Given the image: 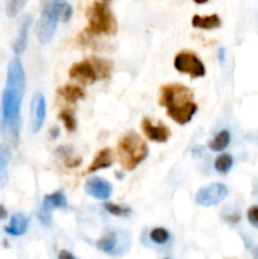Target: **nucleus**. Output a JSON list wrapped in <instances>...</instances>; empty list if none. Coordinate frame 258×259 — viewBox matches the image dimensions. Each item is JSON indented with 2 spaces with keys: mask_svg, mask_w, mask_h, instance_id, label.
<instances>
[{
  "mask_svg": "<svg viewBox=\"0 0 258 259\" xmlns=\"http://www.w3.org/2000/svg\"><path fill=\"white\" fill-rule=\"evenodd\" d=\"M25 91V72L22 62L14 57L8 66L5 89L2 96L0 131L14 144L19 141L20 108Z\"/></svg>",
  "mask_w": 258,
  "mask_h": 259,
  "instance_id": "f257e3e1",
  "label": "nucleus"
},
{
  "mask_svg": "<svg viewBox=\"0 0 258 259\" xmlns=\"http://www.w3.org/2000/svg\"><path fill=\"white\" fill-rule=\"evenodd\" d=\"M194 94L187 86L180 83H169L162 86L159 95V105L164 106L167 115L180 125L190 123L197 111L194 101Z\"/></svg>",
  "mask_w": 258,
  "mask_h": 259,
  "instance_id": "f03ea898",
  "label": "nucleus"
},
{
  "mask_svg": "<svg viewBox=\"0 0 258 259\" xmlns=\"http://www.w3.org/2000/svg\"><path fill=\"white\" fill-rule=\"evenodd\" d=\"M118 156L125 171L136 169L148 157V146L137 132L129 131L118 143Z\"/></svg>",
  "mask_w": 258,
  "mask_h": 259,
  "instance_id": "7ed1b4c3",
  "label": "nucleus"
},
{
  "mask_svg": "<svg viewBox=\"0 0 258 259\" xmlns=\"http://www.w3.org/2000/svg\"><path fill=\"white\" fill-rule=\"evenodd\" d=\"M86 14L89 20L86 33L89 35H114L118 30L115 17L105 2H95L89 7Z\"/></svg>",
  "mask_w": 258,
  "mask_h": 259,
  "instance_id": "20e7f679",
  "label": "nucleus"
},
{
  "mask_svg": "<svg viewBox=\"0 0 258 259\" xmlns=\"http://www.w3.org/2000/svg\"><path fill=\"white\" fill-rule=\"evenodd\" d=\"M66 0H48L40 14L37 27L38 40L40 45H47L52 39L60 19V10Z\"/></svg>",
  "mask_w": 258,
  "mask_h": 259,
  "instance_id": "39448f33",
  "label": "nucleus"
},
{
  "mask_svg": "<svg viewBox=\"0 0 258 259\" xmlns=\"http://www.w3.org/2000/svg\"><path fill=\"white\" fill-rule=\"evenodd\" d=\"M174 66L176 71L190 75L192 78L202 77L206 72L202 61L194 52H189V51L177 53L174 61Z\"/></svg>",
  "mask_w": 258,
  "mask_h": 259,
  "instance_id": "423d86ee",
  "label": "nucleus"
},
{
  "mask_svg": "<svg viewBox=\"0 0 258 259\" xmlns=\"http://www.w3.org/2000/svg\"><path fill=\"white\" fill-rule=\"evenodd\" d=\"M228 194H229V190H228V187L225 186L224 184L215 182V184H210L201 187V189L196 192L195 201H196V204H199L200 206H215V205H219L220 202L224 201V200L227 199Z\"/></svg>",
  "mask_w": 258,
  "mask_h": 259,
  "instance_id": "0eeeda50",
  "label": "nucleus"
},
{
  "mask_svg": "<svg viewBox=\"0 0 258 259\" xmlns=\"http://www.w3.org/2000/svg\"><path fill=\"white\" fill-rule=\"evenodd\" d=\"M68 75H70L71 78L78 80L80 82H82L83 85H91V83L100 80V78H99L98 68H96L95 62H94V58L73 63L72 67L68 71Z\"/></svg>",
  "mask_w": 258,
  "mask_h": 259,
  "instance_id": "6e6552de",
  "label": "nucleus"
},
{
  "mask_svg": "<svg viewBox=\"0 0 258 259\" xmlns=\"http://www.w3.org/2000/svg\"><path fill=\"white\" fill-rule=\"evenodd\" d=\"M67 207V199L62 191L53 192V194L46 195L43 199L42 207L39 210V220L45 225H48L51 222V214L55 209H66Z\"/></svg>",
  "mask_w": 258,
  "mask_h": 259,
  "instance_id": "1a4fd4ad",
  "label": "nucleus"
},
{
  "mask_svg": "<svg viewBox=\"0 0 258 259\" xmlns=\"http://www.w3.org/2000/svg\"><path fill=\"white\" fill-rule=\"evenodd\" d=\"M30 128L33 133H38L46 120V99L43 94L35 93L30 104Z\"/></svg>",
  "mask_w": 258,
  "mask_h": 259,
  "instance_id": "9d476101",
  "label": "nucleus"
},
{
  "mask_svg": "<svg viewBox=\"0 0 258 259\" xmlns=\"http://www.w3.org/2000/svg\"><path fill=\"white\" fill-rule=\"evenodd\" d=\"M85 192L96 200H108L111 196V184L101 177H91L85 182Z\"/></svg>",
  "mask_w": 258,
  "mask_h": 259,
  "instance_id": "9b49d317",
  "label": "nucleus"
},
{
  "mask_svg": "<svg viewBox=\"0 0 258 259\" xmlns=\"http://www.w3.org/2000/svg\"><path fill=\"white\" fill-rule=\"evenodd\" d=\"M142 129L149 141L157 142V143H164L171 137V131L164 124H153V121L148 118H143L142 120Z\"/></svg>",
  "mask_w": 258,
  "mask_h": 259,
  "instance_id": "f8f14e48",
  "label": "nucleus"
},
{
  "mask_svg": "<svg viewBox=\"0 0 258 259\" xmlns=\"http://www.w3.org/2000/svg\"><path fill=\"white\" fill-rule=\"evenodd\" d=\"M114 163V154L111 152V149L109 148H103L101 151H99L96 153V156L94 157L93 163L89 166V168L86 169V174H93V172L99 171V169H104L110 167Z\"/></svg>",
  "mask_w": 258,
  "mask_h": 259,
  "instance_id": "ddd939ff",
  "label": "nucleus"
},
{
  "mask_svg": "<svg viewBox=\"0 0 258 259\" xmlns=\"http://www.w3.org/2000/svg\"><path fill=\"white\" fill-rule=\"evenodd\" d=\"M28 224H29L28 218L22 212H17L12 217L9 225L5 228V232L13 237H22L27 233Z\"/></svg>",
  "mask_w": 258,
  "mask_h": 259,
  "instance_id": "4468645a",
  "label": "nucleus"
},
{
  "mask_svg": "<svg viewBox=\"0 0 258 259\" xmlns=\"http://www.w3.org/2000/svg\"><path fill=\"white\" fill-rule=\"evenodd\" d=\"M191 24L194 28L197 29H217V28L222 27V20H220L219 15L211 14V15H194L191 20Z\"/></svg>",
  "mask_w": 258,
  "mask_h": 259,
  "instance_id": "2eb2a0df",
  "label": "nucleus"
},
{
  "mask_svg": "<svg viewBox=\"0 0 258 259\" xmlns=\"http://www.w3.org/2000/svg\"><path fill=\"white\" fill-rule=\"evenodd\" d=\"M30 23H32V18L28 15V17L24 18V20L20 24L19 33H18V37L15 39L14 45H13V51L17 56L22 55L25 51V47H27L28 43V30H29Z\"/></svg>",
  "mask_w": 258,
  "mask_h": 259,
  "instance_id": "dca6fc26",
  "label": "nucleus"
},
{
  "mask_svg": "<svg viewBox=\"0 0 258 259\" xmlns=\"http://www.w3.org/2000/svg\"><path fill=\"white\" fill-rule=\"evenodd\" d=\"M12 158V151L8 146L0 143V187L8 184V166Z\"/></svg>",
  "mask_w": 258,
  "mask_h": 259,
  "instance_id": "f3484780",
  "label": "nucleus"
},
{
  "mask_svg": "<svg viewBox=\"0 0 258 259\" xmlns=\"http://www.w3.org/2000/svg\"><path fill=\"white\" fill-rule=\"evenodd\" d=\"M57 94L60 96H62L65 100H67L68 103H76L80 99L85 98V91L81 88L75 85H65L62 88H60L57 90Z\"/></svg>",
  "mask_w": 258,
  "mask_h": 259,
  "instance_id": "a211bd4d",
  "label": "nucleus"
},
{
  "mask_svg": "<svg viewBox=\"0 0 258 259\" xmlns=\"http://www.w3.org/2000/svg\"><path fill=\"white\" fill-rule=\"evenodd\" d=\"M230 143V133L228 131H220L217 136L214 137L211 142H209V148L214 152L224 151Z\"/></svg>",
  "mask_w": 258,
  "mask_h": 259,
  "instance_id": "6ab92c4d",
  "label": "nucleus"
},
{
  "mask_svg": "<svg viewBox=\"0 0 258 259\" xmlns=\"http://www.w3.org/2000/svg\"><path fill=\"white\" fill-rule=\"evenodd\" d=\"M116 234L115 233L110 232L108 233V234L104 235L101 239L98 240V243H96V247H98V249H100L101 252L104 253H111L114 249H115L116 247Z\"/></svg>",
  "mask_w": 258,
  "mask_h": 259,
  "instance_id": "aec40b11",
  "label": "nucleus"
},
{
  "mask_svg": "<svg viewBox=\"0 0 258 259\" xmlns=\"http://www.w3.org/2000/svg\"><path fill=\"white\" fill-rule=\"evenodd\" d=\"M233 166V157L230 154H220L214 162V168L218 174L227 175Z\"/></svg>",
  "mask_w": 258,
  "mask_h": 259,
  "instance_id": "412c9836",
  "label": "nucleus"
},
{
  "mask_svg": "<svg viewBox=\"0 0 258 259\" xmlns=\"http://www.w3.org/2000/svg\"><path fill=\"white\" fill-rule=\"evenodd\" d=\"M94 62H95L96 68H98L99 72V78L103 80V78H108L110 76L111 70H113V62L109 60L101 57H93Z\"/></svg>",
  "mask_w": 258,
  "mask_h": 259,
  "instance_id": "4be33fe9",
  "label": "nucleus"
},
{
  "mask_svg": "<svg viewBox=\"0 0 258 259\" xmlns=\"http://www.w3.org/2000/svg\"><path fill=\"white\" fill-rule=\"evenodd\" d=\"M105 210L108 212H110L114 217L119 218H128L129 215L132 214V209L129 206H125V205H118L113 204V202H108V204L104 205Z\"/></svg>",
  "mask_w": 258,
  "mask_h": 259,
  "instance_id": "5701e85b",
  "label": "nucleus"
},
{
  "mask_svg": "<svg viewBox=\"0 0 258 259\" xmlns=\"http://www.w3.org/2000/svg\"><path fill=\"white\" fill-rule=\"evenodd\" d=\"M149 238H151L152 242L156 243V244L163 245L169 242L171 235H169L168 230H166L164 228H154V229H152L151 233H149Z\"/></svg>",
  "mask_w": 258,
  "mask_h": 259,
  "instance_id": "b1692460",
  "label": "nucleus"
},
{
  "mask_svg": "<svg viewBox=\"0 0 258 259\" xmlns=\"http://www.w3.org/2000/svg\"><path fill=\"white\" fill-rule=\"evenodd\" d=\"M58 116H60V119L63 121V124H65L66 131L70 132V133H72V132L76 131V126H77V123H76L75 116H73V114L71 113V111L62 110Z\"/></svg>",
  "mask_w": 258,
  "mask_h": 259,
  "instance_id": "393cba45",
  "label": "nucleus"
},
{
  "mask_svg": "<svg viewBox=\"0 0 258 259\" xmlns=\"http://www.w3.org/2000/svg\"><path fill=\"white\" fill-rule=\"evenodd\" d=\"M28 0H9L7 4V14L9 17H15L24 8Z\"/></svg>",
  "mask_w": 258,
  "mask_h": 259,
  "instance_id": "a878e982",
  "label": "nucleus"
},
{
  "mask_svg": "<svg viewBox=\"0 0 258 259\" xmlns=\"http://www.w3.org/2000/svg\"><path fill=\"white\" fill-rule=\"evenodd\" d=\"M247 219L253 228L258 229V205H253L248 209Z\"/></svg>",
  "mask_w": 258,
  "mask_h": 259,
  "instance_id": "bb28decb",
  "label": "nucleus"
},
{
  "mask_svg": "<svg viewBox=\"0 0 258 259\" xmlns=\"http://www.w3.org/2000/svg\"><path fill=\"white\" fill-rule=\"evenodd\" d=\"M72 17V7H71L68 3H63L62 7H61L60 10V19L62 20L63 23H67L68 20Z\"/></svg>",
  "mask_w": 258,
  "mask_h": 259,
  "instance_id": "cd10ccee",
  "label": "nucleus"
},
{
  "mask_svg": "<svg viewBox=\"0 0 258 259\" xmlns=\"http://www.w3.org/2000/svg\"><path fill=\"white\" fill-rule=\"evenodd\" d=\"M58 258L60 259H76V257L72 254V253L67 252V250H65V249L61 250L60 254H58Z\"/></svg>",
  "mask_w": 258,
  "mask_h": 259,
  "instance_id": "c85d7f7f",
  "label": "nucleus"
},
{
  "mask_svg": "<svg viewBox=\"0 0 258 259\" xmlns=\"http://www.w3.org/2000/svg\"><path fill=\"white\" fill-rule=\"evenodd\" d=\"M7 217H8L7 209H5V207H4V205L0 204V220L5 219V218H7Z\"/></svg>",
  "mask_w": 258,
  "mask_h": 259,
  "instance_id": "c756f323",
  "label": "nucleus"
},
{
  "mask_svg": "<svg viewBox=\"0 0 258 259\" xmlns=\"http://www.w3.org/2000/svg\"><path fill=\"white\" fill-rule=\"evenodd\" d=\"M50 133H51V137L55 139V138H57L58 134H60V131H58L57 126H52V128H51V131H50Z\"/></svg>",
  "mask_w": 258,
  "mask_h": 259,
  "instance_id": "7c9ffc66",
  "label": "nucleus"
},
{
  "mask_svg": "<svg viewBox=\"0 0 258 259\" xmlns=\"http://www.w3.org/2000/svg\"><path fill=\"white\" fill-rule=\"evenodd\" d=\"M194 2L196 3V4H205V3H207L209 0H194Z\"/></svg>",
  "mask_w": 258,
  "mask_h": 259,
  "instance_id": "2f4dec72",
  "label": "nucleus"
},
{
  "mask_svg": "<svg viewBox=\"0 0 258 259\" xmlns=\"http://www.w3.org/2000/svg\"><path fill=\"white\" fill-rule=\"evenodd\" d=\"M253 255L258 259V247H255L254 249H253Z\"/></svg>",
  "mask_w": 258,
  "mask_h": 259,
  "instance_id": "473e14b6",
  "label": "nucleus"
},
{
  "mask_svg": "<svg viewBox=\"0 0 258 259\" xmlns=\"http://www.w3.org/2000/svg\"><path fill=\"white\" fill-rule=\"evenodd\" d=\"M101 2H105L106 3V2H109V0H101Z\"/></svg>",
  "mask_w": 258,
  "mask_h": 259,
  "instance_id": "72a5a7b5",
  "label": "nucleus"
}]
</instances>
